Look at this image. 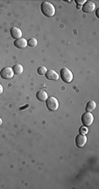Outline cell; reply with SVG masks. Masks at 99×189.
I'll list each match as a JSON object with an SVG mask.
<instances>
[{
  "instance_id": "obj_1",
  "label": "cell",
  "mask_w": 99,
  "mask_h": 189,
  "mask_svg": "<svg viewBox=\"0 0 99 189\" xmlns=\"http://www.w3.org/2000/svg\"><path fill=\"white\" fill-rule=\"evenodd\" d=\"M40 9L42 13L46 17H53L55 14V8L53 4H51L49 2H43L40 5Z\"/></svg>"
},
{
  "instance_id": "obj_2",
  "label": "cell",
  "mask_w": 99,
  "mask_h": 189,
  "mask_svg": "<svg viewBox=\"0 0 99 189\" xmlns=\"http://www.w3.org/2000/svg\"><path fill=\"white\" fill-rule=\"evenodd\" d=\"M61 78L62 79V81L69 84V83L72 82V80H73V73L70 69L64 67L61 70Z\"/></svg>"
},
{
  "instance_id": "obj_3",
  "label": "cell",
  "mask_w": 99,
  "mask_h": 189,
  "mask_svg": "<svg viewBox=\"0 0 99 189\" xmlns=\"http://www.w3.org/2000/svg\"><path fill=\"white\" fill-rule=\"evenodd\" d=\"M46 105L50 111H56L59 108V101L55 97L47 98V99L46 100Z\"/></svg>"
},
{
  "instance_id": "obj_4",
  "label": "cell",
  "mask_w": 99,
  "mask_h": 189,
  "mask_svg": "<svg viewBox=\"0 0 99 189\" xmlns=\"http://www.w3.org/2000/svg\"><path fill=\"white\" fill-rule=\"evenodd\" d=\"M93 121H94V116H93L92 114H90V112H86V113H84L83 114V116H82V122H83V126H90V125H92Z\"/></svg>"
},
{
  "instance_id": "obj_5",
  "label": "cell",
  "mask_w": 99,
  "mask_h": 189,
  "mask_svg": "<svg viewBox=\"0 0 99 189\" xmlns=\"http://www.w3.org/2000/svg\"><path fill=\"white\" fill-rule=\"evenodd\" d=\"M0 76H1V78H4V79H11V78H13L14 72L12 70V68L5 67L0 71Z\"/></svg>"
},
{
  "instance_id": "obj_6",
  "label": "cell",
  "mask_w": 99,
  "mask_h": 189,
  "mask_svg": "<svg viewBox=\"0 0 99 189\" xmlns=\"http://www.w3.org/2000/svg\"><path fill=\"white\" fill-rule=\"evenodd\" d=\"M95 10H96V5L92 1H86L83 6V11L84 12H87V13L92 12Z\"/></svg>"
},
{
  "instance_id": "obj_7",
  "label": "cell",
  "mask_w": 99,
  "mask_h": 189,
  "mask_svg": "<svg viewBox=\"0 0 99 189\" xmlns=\"http://www.w3.org/2000/svg\"><path fill=\"white\" fill-rule=\"evenodd\" d=\"M45 76H46V78H47L48 80L56 81V80L59 79V75H58V73L56 72L55 70H52V69L48 70L47 71V73L45 74Z\"/></svg>"
},
{
  "instance_id": "obj_8",
  "label": "cell",
  "mask_w": 99,
  "mask_h": 189,
  "mask_svg": "<svg viewBox=\"0 0 99 189\" xmlns=\"http://www.w3.org/2000/svg\"><path fill=\"white\" fill-rule=\"evenodd\" d=\"M86 143H87V137H86L85 135L80 134V135H78V136L75 137V143H76L77 147L82 148V147H83L86 144Z\"/></svg>"
},
{
  "instance_id": "obj_9",
  "label": "cell",
  "mask_w": 99,
  "mask_h": 189,
  "mask_svg": "<svg viewBox=\"0 0 99 189\" xmlns=\"http://www.w3.org/2000/svg\"><path fill=\"white\" fill-rule=\"evenodd\" d=\"M11 36L13 39H20V38H22V31H21L19 27H13L11 29Z\"/></svg>"
},
{
  "instance_id": "obj_10",
  "label": "cell",
  "mask_w": 99,
  "mask_h": 189,
  "mask_svg": "<svg viewBox=\"0 0 99 189\" xmlns=\"http://www.w3.org/2000/svg\"><path fill=\"white\" fill-rule=\"evenodd\" d=\"M14 45L18 49H25L27 47V41L24 38H20L15 41Z\"/></svg>"
},
{
  "instance_id": "obj_11",
  "label": "cell",
  "mask_w": 99,
  "mask_h": 189,
  "mask_svg": "<svg viewBox=\"0 0 99 189\" xmlns=\"http://www.w3.org/2000/svg\"><path fill=\"white\" fill-rule=\"evenodd\" d=\"M36 98L40 100V101H46L48 98L47 93L43 91V90H40L39 92L36 93Z\"/></svg>"
},
{
  "instance_id": "obj_12",
  "label": "cell",
  "mask_w": 99,
  "mask_h": 189,
  "mask_svg": "<svg viewBox=\"0 0 99 189\" xmlns=\"http://www.w3.org/2000/svg\"><path fill=\"white\" fill-rule=\"evenodd\" d=\"M12 70L14 72L15 75H20L23 72V66L21 64H15L14 66L12 67Z\"/></svg>"
},
{
  "instance_id": "obj_13",
  "label": "cell",
  "mask_w": 99,
  "mask_h": 189,
  "mask_svg": "<svg viewBox=\"0 0 99 189\" xmlns=\"http://www.w3.org/2000/svg\"><path fill=\"white\" fill-rule=\"evenodd\" d=\"M97 107V104L94 100H90V101L88 102L87 106H86V111L87 112H92L93 110L96 109Z\"/></svg>"
},
{
  "instance_id": "obj_14",
  "label": "cell",
  "mask_w": 99,
  "mask_h": 189,
  "mask_svg": "<svg viewBox=\"0 0 99 189\" xmlns=\"http://www.w3.org/2000/svg\"><path fill=\"white\" fill-rule=\"evenodd\" d=\"M37 44H38V41H37V40L35 39V38H31V39H29V41H27V45H28L29 47H32V48L36 47Z\"/></svg>"
},
{
  "instance_id": "obj_15",
  "label": "cell",
  "mask_w": 99,
  "mask_h": 189,
  "mask_svg": "<svg viewBox=\"0 0 99 189\" xmlns=\"http://www.w3.org/2000/svg\"><path fill=\"white\" fill-rule=\"evenodd\" d=\"M47 68L45 66H40V67L38 68V73L40 75H45L47 73Z\"/></svg>"
},
{
  "instance_id": "obj_16",
  "label": "cell",
  "mask_w": 99,
  "mask_h": 189,
  "mask_svg": "<svg viewBox=\"0 0 99 189\" xmlns=\"http://www.w3.org/2000/svg\"><path fill=\"white\" fill-rule=\"evenodd\" d=\"M79 132H80V134H82V135H86V134L89 132V129L87 128V127L83 126V127H81V128H79Z\"/></svg>"
},
{
  "instance_id": "obj_17",
  "label": "cell",
  "mask_w": 99,
  "mask_h": 189,
  "mask_svg": "<svg viewBox=\"0 0 99 189\" xmlns=\"http://www.w3.org/2000/svg\"><path fill=\"white\" fill-rule=\"evenodd\" d=\"M85 2V0H75V3H77L78 5H84Z\"/></svg>"
},
{
  "instance_id": "obj_18",
  "label": "cell",
  "mask_w": 99,
  "mask_h": 189,
  "mask_svg": "<svg viewBox=\"0 0 99 189\" xmlns=\"http://www.w3.org/2000/svg\"><path fill=\"white\" fill-rule=\"evenodd\" d=\"M3 90H4V89H3V86H2V85L0 84V94L3 93Z\"/></svg>"
},
{
  "instance_id": "obj_19",
  "label": "cell",
  "mask_w": 99,
  "mask_h": 189,
  "mask_svg": "<svg viewBox=\"0 0 99 189\" xmlns=\"http://www.w3.org/2000/svg\"><path fill=\"white\" fill-rule=\"evenodd\" d=\"M2 123H3V121H2V119L0 118V126L2 125Z\"/></svg>"
}]
</instances>
